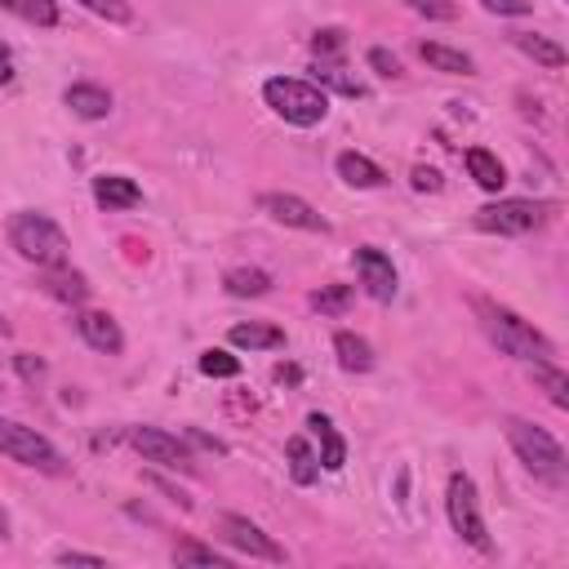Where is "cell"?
I'll use <instances>...</instances> for the list:
<instances>
[{
	"label": "cell",
	"mask_w": 569,
	"mask_h": 569,
	"mask_svg": "<svg viewBox=\"0 0 569 569\" xmlns=\"http://www.w3.org/2000/svg\"><path fill=\"white\" fill-rule=\"evenodd\" d=\"M502 431H507V445L516 449V458L533 471V480H542V485H551V489H565V480H569V458H565L560 440H556L547 427L525 422V418H507Z\"/></svg>",
	"instance_id": "6da1fadb"
},
{
	"label": "cell",
	"mask_w": 569,
	"mask_h": 569,
	"mask_svg": "<svg viewBox=\"0 0 569 569\" xmlns=\"http://www.w3.org/2000/svg\"><path fill=\"white\" fill-rule=\"evenodd\" d=\"M4 231H9V244H13L27 262H36V267H67V262H71V240H67V231H62L49 213H40V209H18Z\"/></svg>",
	"instance_id": "7a4b0ae2"
},
{
	"label": "cell",
	"mask_w": 569,
	"mask_h": 569,
	"mask_svg": "<svg viewBox=\"0 0 569 569\" xmlns=\"http://www.w3.org/2000/svg\"><path fill=\"white\" fill-rule=\"evenodd\" d=\"M476 307V316H480V329L489 333V342L502 351V356H516V360H551V338L547 333H538L529 320H520L516 311H507V307H498V302H485V298H476L471 302Z\"/></svg>",
	"instance_id": "3957f363"
},
{
	"label": "cell",
	"mask_w": 569,
	"mask_h": 569,
	"mask_svg": "<svg viewBox=\"0 0 569 569\" xmlns=\"http://www.w3.org/2000/svg\"><path fill=\"white\" fill-rule=\"evenodd\" d=\"M262 98L293 129H311V124H320L329 116V93L320 84H311V80H298V76H271L262 84Z\"/></svg>",
	"instance_id": "277c9868"
},
{
	"label": "cell",
	"mask_w": 569,
	"mask_h": 569,
	"mask_svg": "<svg viewBox=\"0 0 569 569\" xmlns=\"http://www.w3.org/2000/svg\"><path fill=\"white\" fill-rule=\"evenodd\" d=\"M0 453H9L13 462H22L31 471H44V476H62L67 471V458L58 453V445L49 436H40L36 427L13 422V418H0Z\"/></svg>",
	"instance_id": "5b68a950"
},
{
	"label": "cell",
	"mask_w": 569,
	"mask_h": 569,
	"mask_svg": "<svg viewBox=\"0 0 569 569\" xmlns=\"http://www.w3.org/2000/svg\"><path fill=\"white\" fill-rule=\"evenodd\" d=\"M445 511H449V525L453 533L476 547V551H489V529H485V516H480V493H476V480L467 471H453L449 476V489H445Z\"/></svg>",
	"instance_id": "8992f818"
},
{
	"label": "cell",
	"mask_w": 569,
	"mask_h": 569,
	"mask_svg": "<svg viewBox=\"0 0 569 569\" xmlns=\"http://www.w3.org/2000/svg\"><path fill=\"white\" fill-rule=\"evenodd\" d=\"M551 218V204L547 200H493L485 209H476V227L480 231H493V236H529L538 227H547Z\"/></svg>",
	"instance_id": "52a82bcc"
},
{
	"label": "cell",
	"mask_w": 569,
	"mask_h": 569,
	"mask_svg": "<svg viewBox=\"0 0 569 569\" xmlns=\"http://www.w3.org/2000/svg\"><path fill=\"white\" fill-rule=\"evenodd\" d=\"M218 533L227 538V547H236L240 556H249V560H271V565H284L289 556H284V547L271 538V533H262L249 516H236V511H222L218 516Z\"/></svg>",
	"instance_id": "ba28073f"
},
{
	"label": "cell",
	"mask_w": 569,
	"mask_h": 569,
	"mask_svg": "<svg viewBox=\"0 0 569 569\" xmlns=\"http://www.w3.org/2000/svg\"><path fill=\"white\" fill-rule=\"evenodd\" d=\"M258 209H262L271 222H280V227H298V231H311V236H329V218H325L316 204H307L302 196H293V191H262V196H258Z\"/></svg>",
	"instance_id": "9c48e42d"
},
{
	"label": "cell",
	"mask_w": 569,
	"mask_h": 569,
	"mask_svg": "<svg viewBox=\"0 0 569 569\" xmlns=\"http://www.w3.org/2000/svg\"><path fill=\"white\" fill-rule=\"evenodd\" d=\"M129 445L147 458V462H160V467H191V449L178 440V436H169V431H160V427H129Z\"/></svg>",
	"instance_id": "30bf717a"
},
{
	"label": "cell",
	"mask_w": 569,
	"mask_h": 569,
	"mask_svg": "<svg viewBox=\"0 0 569 569\" xmlns=\"http://www.w3.org/2000/svg\"><path fill=\"white\" fill-rule=\"evenodd\" d=\"M356 271H360V284H365L369 298H378V302H391L396 298V267H391V258L382 249L360 244L356 249Z\"/></svg>",
	"instance_id": "8fae6325"
},
{
	"label": "cell",
	"mask_w": 569,
	"mask_h": 569,
	"mask_svg": "<svg viewBox=\"0 0 569 569\" xmlns=\"http://www.w3.org/2000/svg\"><path fill=\"white\" fill-rule=\"evenodd\" d=\"M76 329H80V338H84L93 351H102V356H120V351H124V333H120L116 316H107V311H80V316H76Z\"/></svg>",
	"instance_id": "7c38bea8"
},
{
	"label": "cell",
	"mask_w": 569,
	"mask_h": 569,
	"mask_svg": "<svg viewBox=\"0 0 569 569\" xmlns=\"http://www.w3.org/2000/svg\"><path fill=\"white\" fill-rule=\"evenodd\" d=\"M40 289H44L49 298L67 302V307H84L93 284H89L80 271H71V262H67V267H40Z\"/></svg>",
	"instance_id": "4fadbf2b"
},
{
	"label": "cell",
	"mask_w": 569,
	"mask_h": 569,
	"mask_svg": "<svg viewBox=\"0 0 569 569\" xmlns=\"http://www.w3.org/2000/svg\"><path fill=\"white\" fill-rule=\"evenodd\" d=\"M307 427H311V436H316V445H320V467L325 471H342L347 467V440L338 436V427L325 418V413H307Z\"/></svg>",
	"instance_id": "5bb4252c"
},
{
	"label": "cell",
	"mask_w": 569,
	"mask_h": 569,
	"mask_svg": "<svg viewBox=\"0 0 569 569\" xmlns=\"http://www.w3.org/2000/svg\"><path fill=\"white\" fill-rule=\"evenodd\" d=\"M62 102L71 107V116H80V120H107L111 116V93L102 89V84H67V93H62Z\"/></svg>",
	"instance_id": "9a60e30c"
},
{
	"label": "cell",
	"mask_w": 569,
	"mask_h": 569,
	"mask_svg": "<svg viewBox=\"0 0 569 569\" xmlns=\"http://www.w3.org/2000/svg\"><path fill=\"white\" fill-rule=\"evenodd\" d=\"M93 200L102 209H133V204H142V187L124 173H102V178H93Z\"/></svg>",
	"instance_id": "2e32d148"
},
{
	"label": "cell",
	"mask_w": 569,
	"mask_h": 569,
	"mask_svg": "<svg viewBox=\"0 0 569 569\" xmlns=\"http://www.w3.org/2000/svg\"><path fill=\"white\" fill-rule=\"evenodd\" d=\"M333 169H338V178H342L347 187H360V191H369V187H382V182H387L382 164H373V160H369V156H360V151H342V156L333 160Z\"/></svg>",
	"instance_id": "e0dca14e"
},
{
	"label": "cell",
	"mask_w": 569,
	"mask_h": 569,
	"mask_svg": "<svg viewBox=\"0 0 569 569\" xmlns=\"http://www.w3.org/2000/svg\"><path fill=\"white\" fill-rule=\"evenodd\" d=\"M418 58H422L431 71H445V76H471V71H476V62H471L462 49H449V44H440V40H422V44H418Z\"/></svg>",
	"instance_id": "ac0fdd59"
},
{
	"label": "cell",
	"mask_w": 569,
	"mask_h": 569,
	"mask_svg": "<svg viewBox=\"0 0 569 569\" xmlns=\"http://www.w3.org/2000/svg\"><path fill=\"white\" fill-rule=\"evenodd\" d=\"M227 342L231 347H244V351H276V347H284V329L262 325V320H249V325H231Z\"/></svg>",
	"instance_id": "d6986e66"
},
{
	"label": "cell",
	"mask_w": 569,
	"mask_h": 569,
	"mask_svg": "<svg viewBox=\"0 0 569 569\" xmlns=\"http://www.w3.org/2000/svg\"><path fill=\"white\" fill-rule=\"evenodd\" d=\"M333 356H338V369H347V373L373 369V347L360 333H351V329H338L333 333Z\"/></svg>",
	"instance_id": "ffe728a7"
},
{
	"label": "cell",
	"mask_w": 569,
	"mask_h": 569,
	"mask_svg": "<svg viewBox=\"0 0 569 569\" xmlns=\"http://www.w3.org/2000/svg\"><path fill=\"white\" fill-rule=\"evenodd\" d=\"M511 44H516L525 58H533L538 67H547V71H560V67H565V49H560L551 36H538V31H516V36H511Z\"/></svg>",
	"instance_id": "44dd1931"
},
{
	"label": "cell",
	"mask_w": 569,
	"mask_h": 569,
	"mask_svg": "<svg viewBox=\"0 0 569 569\" xmlns=\"http://www.w3.org/2000/svg\"><path fill=\"white\" fill-rule=\"evenodd\" d=\"M467 173H471L476 187H485V191H502V182H507V169H502V160H498L489 147H471V151H467Z\"/></svg>",
	"instance_id": "7402d4cb"
},
{
	"label": "cell",
	"mask_w": 569,
	"mask_h": 569,
	"mask_svg": "<svg viewBox=\"0 0 569 569\" xmlns=\"http://www.w3.org/2000/svg\"><path fill=\"white\" fill-rule=\"evenodd\" d=\"M284 458H289V476H293L298 485H316V480H320V458H316V449L307 445V436H289V440H284Z\"/></svg>",
	"instance_id": "603a6c76"
},
{
	"label": "cell",
	"mask_w": 569,
	"mask_h": 569,
	"mask_svg": "<svg viewBox=\"0 0 569 569\" xmlns=\"http://www.w3.org/2000/svg\"><path fill=\"white\" fill-rule=\"evenodd\" d=\"M222 289L231 298H262V293H271V276L258 271V267H231L222 276Z\"/></svg>",
	"instance_id": "cb8c5ba5"
},
{
	"label": "cell",
	"mask_w": 569,
	"mask_h": 569,
	"mask_svg": "<svg viewBox=\"0 0 569 569\" xmlns=\"http://www.w3.org/2000/svg\"><path fill=\"white\" fill-rule=\"evenodd\" d=\"M173 565H213V569H227V565H231V556H227V551H218V547H209V542L182 538V542L173 547Z\"/></svg>",
	"instance_id": "d4e9b609"
},
{
	"label": "cell",
	"mask_w": 569,
	"mask_h": 569,
	"mask_svg": "<svg viewBox=\"0 0 569 569\" xmlns=\"http://www.w3.org/2000/svg\"><path fill=\"white\" fill-rule=\"evenodd\" d=\"M533 382L547 391V400H551L556 409H569V378H565L551 360H533Z\"/></svg>",
	"instance_id": "484cf974"
},
{
	"label": "cell",
	"mask_w": 569,
	"mask_h": 569,
	"mask_svg": "<svg viewBox=\"0 0 569 569\" xmlns=\"http://www.w3.org/2000/svg\"><path fill=\"white\" fill-rule=\"evenodd\" d=\"M0 9H9L13 18H22L31 27H53L58 22V0H0Z\"/></svg>",
	"instance_id": "4316f807"
},
{
	"label": "cell",
	"mask_w": 569,
	"mask_h": 569,
	"mask_svg": "<svg viewBox=\"0 0 569 569\" xmlns=\"http://www.w3.org/2000/svg\"><path fill=\"white\" fill-rule=\"evenodd\" d=\"M311 307L325 311V316H342L351 307V284H325L311 293Z\"/></svg>",
	"instance_id": "83f0119b"
},
{
	"label": "cell",
	"mask_w": 569,
	"mask_h": 569,
	"mask_svg": "<svg viewBox=\"0 0 569 569\" xmlns=\"http://www.w3.org/2000/svg\"><path fill=\"white\" fill-rule=\"evenodd\" d=\"M200 373H204V378H236V373H240V360H236L231 351H222V347H209V351L200 356Z\"/></svg>",
	"instance_id": "f1b7e54d"
},
{
	"label": "cell",
	"mask_w": 569,
	"mask_h": 569,
	"mask_svg": "<svg viewBox=\"0 0 569 569\" xmlns=\"http://www.w3.org/2000/svg\"><path fill=\"white\" fill-rule=\"evenodd\" d=\"M413 13L431 18V22H453L458 18V0H409Z\"/></svg>",
	"instance_id": "f546056e"
},
{
	"label": "cell",
	"mask_w": 569,
	"mask_h": 569,
	"mask_svg": "<svg viewBox=\"0 0 569 569\" xmlns=\"http://www.w3.org/2000/svg\"><path fill=\"white\" fill-rule=\"evenodd\" d=\"M89 13H98V18H107V22H129L133 18V9H129V0H80Z\"/></svg>",
	"instance_id": "4dcf8cb0"
},
{
	"label": "cell",
	"mask_w": 569,
	"mask_h": 569,
	"mask_svg": "<svg viewBox=\"0 0 569 569\" xmlns=\"http://www.w3.org/2000/svg\"><path fill=\"white\" fill-rule=\"evenodd\" d=\"M342 44H347V31H342V27H325V31L311 36V49H316L320 58H325V53H338Z\"/></svg>",
	"instance_id": "1f68e13d"
},
{
	"label": "cell",
	"mask_w": 569,
	"mask_h": 569,
	"mask_svg": "<svg viewBox=\"0 0 569 569\" xmlns=\"http://www.w3.org/2000/svg\"><path fill=\"white\" fill-rule=\"evenodd\" d=\"M365 58H369V67H373L378 76H387V80H396V76H400V58H396V53H387V49H378V44H373Z\"/></svg>",
	"instance_id": "d6a6232c"
},
{
	"label": "cell",
	"mask_w": 569,
	"mask_h": 569,
	"mask_svg": "<svg viewBox=\"0 0 569 569\" xmlns=\"http://www.w3.org/2000/svg\"><path fill=\"white\" fill-rule=\"evenodd\" d=\"M13 369H18L27 382H40V378H44V360L31 356V351H18V356H13Z\"/></svg>",
	"instance_id": "836d02e7"
},
{
	"label": "cell",
	"mask_w": 569,
	"mask_h": 569,
	"mask_svg": "<svg viewBox=\"0 0 569 569\" xmlns=\"http://www.w3.org/2000/svg\"><path fill=\"white\" fill-rule=\"evenodd\" d=\"M316 76H320V80H329L333 89H342V93H351V98H360V93H365V84H356V80H347V76L338 71V67H325V71H316Z\"/></svg>",
	"instance_id": "e575fe53"
},
{
	"label": "cell",
	"mask_w": 569,
	"mask_h": 569,
	"mask_svg": "<svg viewBox=\"0 0 569 569\" xmlns=\"http://www.w3.org/2000/svg\"><path fill=\"white\" fill-rule=\"evenodd\" d=\"M489 13H502V18H520L529 13V0H480Z\"/></svg>",
	"instance_id": "d590c367"
},
{
	"label": "cell",
	"mask_w": 569,
	"mask_h": 569,
	"mask_svg": "<svg viewBox=\"0 0 569 569\" xmlns=\"http://www.w3.org/2000/svg\"><path fill=\"white\" fill-rule=\"evenodd\" d=\"M413 191H440V173L427 169V164H418L413 169Z\"/></svg>",
	"instance_id": "8d00e7d4"
},
{
	"label": "cell",
	"mask_w": 569,
	"mask_h": 569,
	"mask_svg": "<svg viewBox=\"0 0 569 569\" xmlns=\"http://www.w3.org/2000/svg\"><path fill=\"white\" fill-rule=\"evenodd\" d=\"M58 560L62 565H93V569H102L107 560L102 556H93V551H58Z\"/></svg>",
	"instance_id": "74e56055"
},
{
	"label": "cell",
	"mask_w": 569,
	"mask_h": 569,
	"mask_svg": "<svg viewBox=\"0 0 569 569\" xmlns=\"http://www.w3.org/2000/svg\"><path fill=\"white\" fill-rule=\"evenodd\" d=\"M187 440H196L200 449H209V453H227L222 449V440H213V436H204V431H196V427H187Z\"/></svg>",
	"instance_id": "f35d334b"
},
{
	"label": "cell",
	"mask_w": 569,
	"mask_h": 569,
	"mask_svg": "<svg viewBox=\"0 0 569 569\" xmlns=\"http://www.w3.org/2000/svg\"><path fill=\"white\" fill-rule=\"evenodd\" d=\"M13 80V49L0 40V84H9Z\"/></svg>",
	"instance_id": "ab89813d"
},
{
	"label": "cell",
	"mask_w": 569,
	"mask_h": 569,
	"mask_svg": "<svg viewBox=\"0 0 569 569\" xmlns=\"http://www.w3.org/2000/svg\"><path fill=\"white\" fill-rule=\"evenodd\" d=\"M276 378H280V382H284V378H289V382H298V369H293V365H280V369H276Z\"/></svg>",
	"instance_id": "60d3db41"
},
{
	"label": "cell",
	"mask_w": 569,
	"mask_h": 569,
	"mask_svg": "<svg viewBox=\"0 0 569 569\" xmlns=\"http://www.w3.org/2000/svg\"><path fill=\"white\" fill-rule=\"evenodd\" d=\"M4 529H9V520H4V511H0V533H4Z\"/></svg>",
	"instance_id": "b9f144b4"
},
{
	"label": "cell",
	"mask_w": 569,
	"mask_h": 569,
	"mask_svg": "<svg viewBox=\"0 0 569 569\" xmlns=\"http://www.w3.org/2000/svg\"><path fill=\"white\" fill-rule=\"evenodd\" d=\"M0 333H9V325H4V316H0Z\"/></svg>",
	"instance_id": "7bdbcfd3"
}]
</instances>
